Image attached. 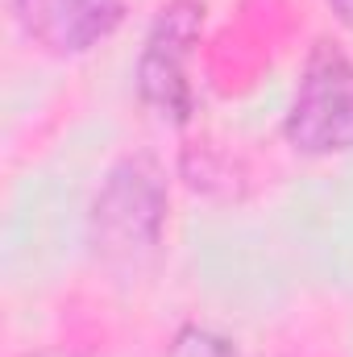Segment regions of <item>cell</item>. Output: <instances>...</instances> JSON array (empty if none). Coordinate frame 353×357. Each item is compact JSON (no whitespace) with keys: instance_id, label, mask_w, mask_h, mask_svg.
Returning a JSON list of instances; mask_svg holds the SVG:
<instances>
[{"instance_id":"52a82bcc","label":"cell","mask_w":353,"mask_h":357,"mask_svg":"<svg viewBox=\"0 0 353 357\" xmlns=\"http://www.w3.org/2000/svg\"><path fill=\"white\" fill-rule=\"evenodd\" d=\"M29 357H75V354H29Z\"/></svg>"},{"instance_id":"277c9868","label":"cell","mask_w":353,"mask_h":357,"mask_svg":"<svg viewBox=\"0 0 353 357\" xmlns=\"http://www.w3.org/2000/svg\"><path fill=\"white\" fill-rule=\"evenodd\" d=\"M21 29L50 54H84L125 17V0H13Z\"/></svg>"},{"instance_id":"7a4b0ae2","label":"cell","mask_w":353,"mask_h":357,"mask_svg":"<svg viewBox=\"0 0 353 357\" xmlns=\"http://www.w3.org/2000/svg\"><path fill=\"white\" fill-rule=\"evenodd\" d=\"M287 137L303 154L353 150V59L320 42L303 67L295 104L287 112Z\"/></svg>"},{"instance_id":"5b68a950","label":"cell","mask_w":353,"mask_h":357,"mask_svg":"<svg viewBox=\"0 0 353 357\" xmlns=\"http://www.w3.org/2000/svg\"><path fill=\"white\" fill-rule=\"evenodd\" d=\"M171 357H237V354H233L229 341H220V337H212L204 328H183L175 337Z\"/></svg>"},{"instance_id":"8992f818","label":"cell","mask_w":353,"mask_h":357,"mask_svg":"<svg viewBox=\"0 0 353 357\" xmlns=\"http://www.w3.org/2000/svg\"><path fill=\"white\" fill-rule=\"evenodd\" d=\"M333 4V13H337V21L345 25V29H353V0H329Z\"/></svg>"},{"instance_id":"6da1fadb","label":"cell","mask_w":353,"mask_h":357,"mask_svg":"<svg viewBox=\"0 0 353 357\" xmlns=\"http://www.w3.org/2000/svg\"><path fill=\"white\" fill-rule=\"evenodd\" d=\"M167 220V178L150 158H125L91 204V250L108 266H137L158 250Z\"/></svg>"},{"instance_id":"3957f363","label":"cell","mask_w":353,"mask_h":357,"mask_svg":"<svg viewBox=\"0 0 353 357\" xmlns=\"http://www.w3.org/2000/svg\"><path fill=\"white\" fill-rule=\"evenodd\" d=\"M200 25H204V8L195 0H175L158 13L150 38H146V50L137 59V91L142 100L167 116L183 125L191 116V84H187V59H191V46L200 38Z\"/></svg>"}]
</instances>
